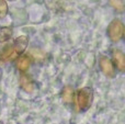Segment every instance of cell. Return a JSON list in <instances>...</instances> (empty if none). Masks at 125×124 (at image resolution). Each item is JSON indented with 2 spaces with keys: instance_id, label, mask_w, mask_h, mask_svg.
<instances>
[{
  "instance_id": "6da1fadb",
  "label": "cell",
  "mask_w": 125,
  "mask_h": 124,
  "mask_svg": "<svg viewBox=\"0 0 125 124\" xmlns=\"http://www.w3.org/2000/svg\"><path fill=\"white\" fill-rule=\"evenodd\" d=\"M93 100V91L91 88L84 87L81 88L77 91V96H76V101H77L78 110L79 111H87L92 104Z\"/></svg>"
},
{
  "instance_id": "7a4b0ae2",
  "label": "cell",
  "mask_w": 125,
  "mask_h": 124,
  "mask_svg": "<svg viewBox=\"0 0 125 124\" xmlns=\"http://www.w3.org/2000/svg\"><path fill=\"white\" fill-rule=\"evenodd\" d=\"M108 36L112 42H119L124 35V24L121 20L114 19L108 26Z\"/></svg>"
},
{
  "instance_id": "3957f363",
  "label": "cell",
  "mask_w": 125,
  "mask_h": 124,
  "mask_svg": "<svg viewBox=\"0 0 125 124\" xmlns=\"http://www.w3.org/2000/svg\"><path fill=\"white\" fill-rule=\"evenodd\" d=\"M17 52H15L13 44H7L3 47L0 48V62L4 63V62L12 61L17 56Z\"/></svg>"
},
{
  "instance_id": "277c9868",
  "label": "cell",
  "mask_w": 125,
  "mask_h": 124,
  "mask_svg": "<svg viewBox=\"0 0 125 124\" xmlns=\"http://www.w3.org/2000/svg\"><path fill=\"white\" fill-rule=\"evenodd\" d=\"M99 65L100 68H101L102 72H103L105 76L108 77H113L115 74L114 72V66H113V63L105 56H102L99 61Z\"/></svg>"
},
{
  "instance_id": "5b68a950",
  "label": "cell",
  "mask_w": 125,
  "mask_h": 124,
  "mask_svg": "<svg viewBox=\"0 0 125 124\" xmlns=\"http://www.w3.org/2000/svg\"><path fill=\"white\" fill-rule=\"evenodd\" d=\"M19 86L24 90V91L29 92V93L33 92V91H34V89H35V85H34V83H33V80L29 76H25V75L20 76V78H19Z\"/></svg>"
},
{
  "instance_id": "8992f818",
  "label": "cell",
  "mask_w": 125,
  "mask_h": 124,
  "mask_svg": "<svg viewBox=\"0 0 125 124\" xmlns=\"http://www.w3.org/2000/svg\"><path fill=\"white\" fill-rule=\"evenodd\" d=\"M112 56H113V61H114L117 69L120 72H123L125 69V57H124L123 52L120 50H113Z\"/></svg>"
},
{
  "instance_id": "52a82bcc",
  "label": "cell",
  "mask_w": 125,
  "mask_h": 124,
  "mask_svg": "<svg viewBox=\"0 0 125 124\" xmlns=\"http://www.w3.org/2000/svg\"><path fill=\"white\" fill-rule=\"evenodd\" d=\"M29 44V37L26 35H21L19 36L17 40L14 41V44H13V47H14L17 54H21L25 51V48L28 47Z\"/></svg>"
},
{
  "instance_id": "ba28073f",
  "label": "cell",
  "mask_w": 125,
  "mask_h": 124,
  "mask_svg": "<svg viewBox=\"0 0 125 124\" xmlns=\"http://www.w3.org/2000/svg\"><path fill=\"white\" fill-rule=\"evenodd\" d=\"M30 64H31V61H30V58H29L28 56H21V57L18 58L17 63H15V66H17L18 70L24 72H26V70L29 69Z\"/></svg>"
},
{
  "instance_id": "9c48e42d",
  "label": "cell",
  "mask_w": 125,
  "mask_h": 124,
  "mask_svg": "<svg viewBox=\"0 0 125 124\" xmlns=\"http://www.w3.org/2000/svg\"><path fill=\"white\" fill-rule=\"evenodd\" d=\"M73 90L71 87L67 86V87L64 88L62 90V101L65 103H70L73 101Z\"/></svg>"
},
{
  "instance_id": "30bf717a",
  "label": "cell",
  "mask_w": 125,
  "mask_h": 124,
  "mask_svg": "<svg viewBox=\"0 0 125 124\" xmlns=\"http://www.w3.org/2000/svg\"><path fill=\"white\" fill-rule=\"evenodd\" d=\"M13 34V31L11 28H1L0 29V43L8 41L9 39H11Z\"/></svg>"
},
{
  "instance_id": "8fae6325",
  "label": "cell",
  "mask_w": 125,
  "mask_h": 124,
  "mask_svg": "<svg viewBox=\"0 0 125 124\" xmlns=\"http://www.w3.org/2000/svg\"><path fill=\"white\" fill-rule=\"evenodd\" d=\"M30 54L32 55L33 58L37 62L43 61V59L45 58V53L42 52L41 50H37V48H32V50L30 51Z\"/></svg>"
},
{
  "instance_id": "7c38bea8",
  "label": "cell",
  "mask_w": 125,
  "mask_h": 124,
  "mask_svg": "<svg viewBox=\"0 0 125 124\" xmlns=\"http://www.w3.org/2000/svg\"><path fill=\"white\" fill-rule=\"evenodd\" d=\"M110 4L119 12H123L124 10V1L123 0H109Z\"/></svg>"
},
{
  "instance_id": "4fadbf2b",
  "label": "cell",
  "mask_w": 125,
  "mask_h": 124,
  "mask_svg": "<svg viewBox=\"0 0 125 124\" xmlns=\"http://www.w3.org/2000/svg\"><path fill=\"white\" fill-rule=\"evenodd\" d=\"M8 13V4L6 0H0V18H4Z\"/></svg>"
},
{
  "instance_id": "5bb4252c",
  "label": "cell",
  "mask_w": 125,
  "mask_h": 124,
  "mask_svg": "<svg viewBox=\"0 0 125 124\" xmlns=\"http://www.w3.org/2000/svg\"><path fill=\"white\" fill-rule=\"evenodd\" d=\"M0 124H3V123H2V122H1V121H0Z\"/></svg>"
}]
</instances>
